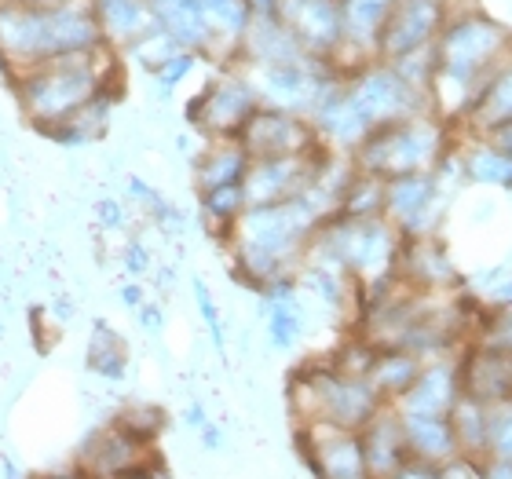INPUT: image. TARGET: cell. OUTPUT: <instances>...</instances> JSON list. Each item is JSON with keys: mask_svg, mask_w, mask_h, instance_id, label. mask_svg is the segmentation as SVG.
I'll return each mask as SVG.
<instances>
[{"mask_svg": "<svg viewBox=\"0 0 512 479\" xmlns=\"http://www.w3.org/2000/svg\"><path fill=\"white\" fill-rule=\"evenodd\" d=\"M509 55L512 33L483 4L450 8V19L436 41V81L428 96L432 114L458 128Z\"/></svg>", "mask_w": 512, "mask_h": 479, "instance_id": "1", "label": "cell"}, {"mask_svg": "<svg viewBox=\"0 0 512 479\" xmlns=\"http://www.w3.org/2000/svg\"><path fill=\"white\" fill-rule=\"evenodd\" d=\"M322 224L326 216L304 194L275 205H249L227 238L235 282L260 293L271 278L297 275Z\"/></svg>", "mask_w": 512, "mask_h": 479, "instance_id": "2", "label": "cell"}, {"mask_svg": "<svg viewBox=\"0 0 512 479\" xmlns=\"http://www.w3.org/2000/svg\"><path fill=\"white\" fill-rule=\"evenodd\" d=\"M99 48H107V41L85 4L44 8L33 0H0V66L8 81L63 55H88Z\"/></svg>", "mask_w": 512, "mask_h": 479, "instance_id": "3", "label": "cell"}, {"mask_svg": "<svg viewBox=\"0 0 512 479\" xmlns=\"http://www.w3.org/2000/svg\"><path fill=\"white\" fill-rule=\"evenodd\" d=\"M118 74L114 48H99V52L63 55V59L33 66L26 74L11 77V92L19 99L26 121L37 132H48L74 118L77 110H85L110 81H118Z\"/></svg>", "mask_w": 512, "mask_h": 479, "instance_id": "4", "label": "cell"}, {"mask_svg": "<svg viewBox=\"0 0 512 479\" xmlns=\"http://www.w3.org/2000/svg\"><path fill=\"white\" fill-rule=\"evenodd\" d=\"M381 399L363 377H344L330 362H304L289 373V414L293 425L308 428H341V432H363Z\"/></svg>", "mask_w": 512, "mask_h": 479, "instance_id": "5", "label": "cell"}, {"mask_svg": "<svg viewBox=\"0 0 512 479\" xmlns=\"http://www.w3.org/2000/svg\"><path fill=\"white\" fill-rule=\"evenodd\" d=\"M454 139H458V132L447 121H439L436 114H414L406 121L374 128L355 147L352 165L384 183L399 180V176H414V172H432L439 158L454 147Z\"/></svg>", "mask_w": 512, "mask_h": 479, "instance_id": "6", "label": "cell"}, {"mask_svg": "<svg viewBox=\"0 0 512 479\" xmlns=\"http://www.w3.org/2000/svg\"><path fill=\"white\" fill-rule=\"evenodd\" d=\"M260 103V92L249 81L242 66H224L209 85L191 99V107L183 110L187 125L209 143V139H238L246 121L253 118Z\"/></svg>", "mask_w": 512, "mask_h": 479, "instance_id": "7", "label": "cell"}, {"mask_svg": "<svg viewBox=\"0 0 512 479\" xmlns=\"http://www.w3.org/2000/svg\"><path fill=\"white\" fill-rule=\"evenodd\" d=\"M344 96L370 132L381 125H392V121L414 118V114H432V103L425 96H417L392 66L377 63V59L352 70V74H344Z\"/></svg>", "mask_w": 512, "mask_h": 479, "instance_id": "8", "label": "cell"}, {"mask_svg": "<svg viewBox=\"0 0 512 479\" xmlns=\"http://www.w3.org/2000/svg\"><path fill=\"white\" fill-rule=\"evenodd\" d=\"M450 198L432 172H414L384 183V220L403 238L443 235L450 220Z\"/></svg>", "mask_w": 512, "mask_h": 479, "instance_id": "9", "label": "cell"}, {"mask_svg": "<svg viewBox=\"0 0 512 479\" xmlns=\"http://www.w3.org/2000/svg\"><path fill=\"white\" fill-rule=\"evenodd\" d=\"M450 19L447 0H399L377 37V63H399L439 41Z\"/></svg>", "mask_w": 512, "mask_h": 479, "instance_id": "10", "label": "cell"}, {"mask_svg": "<svg viewBox=\"0 0 512 479\" xmlns=\"http://www.w3.org/2000/svg\"><path fill=\"white\" fill-rule=\"evenodd\" d=\"M238 143L246 147L249 161H271V158H300V154H315L322 147L319 132L308 118L289 114V110L260 107L246 121Z\"/></svg>", "mask_w": 512, "mask_h": 479, "instance_id": "11", "label": "cell"}, {"mask_svg": "<svg viewBox=\"0 0 512 479\" xmlns=\"http://www.w3.org/2000/svg\"><path fill=\"white\" fill-rule=\"evenodd\" d=\"M293 443L311 479H374L366 469L359 432L293 425Z\"/></svg>", "mask_w": 512, "mask_h": 479, "instance_id": "12", "label": "cell"}, {"mask_svg": "<svg viewBox=\"0 0 512 479\" xmlns=\"http://www.w3.org/2000/svg\"><path fill=\"white\" fill-rule=\"evenodd\" d=\"M154 450L128 436L121 425L107 421V425L92 428L85 436V443L77 447L74 469L85 479H121V476H128V472L143 469Z\"/></svg>", "mask_w": 512, "mask_h": 479, "instance_id": "13", "label": "cell"}, {"mask_svg": "<svg viewBox=\"0 0 512 479\" xmlns=\"http://www.w3.org/2000/svg\"><path fill=\"white\" fill-rule=\"evenodd\" d=\"M326 150L330 147H319L315 154H300V158L253 161L246 180H242L249 205H275L308 194V187L315 183V172H319L322 158H326Z\"/></svg>", "mask_w": 512, "mask_h": 479, "instance_id": "14", "label": "cell"}, {"mask_svg": "<svg viewBox=\"0 0 512 479\" xmlns=\"http://www.w3.org/2000/svg\"><path fill=\"white\" fill-rule=\"evenodd\" d=\"M395 275L417 293H454V289H461V278H465L458 271V264H454L447 231L428 238H403V253H399Z\"/></svg>", "mask_w": 512, "mask_h": 479, "instance_id": "15", "label": "cell"}, {"mask_svg": "<svg viewBox=\"0 0 512 479\" xmlns=\"http://www.w3.org/2000/svg\"><path fill=\"white\" fill-rule=\"evenodd\" d=\"M461 392L483 406L512 399V355L494 344L472 341L458 352Z\"/></svg>", "mask_w": 512, "mask_h": 479, "instance_id": "16", "label": "cell"}, {"mask_svg": "<svg viewBox=\"0 0 512 479\" xmlns=\"http://www.w3.org/2000/svg\"><path fill=\"white\" fill-rule=\"evenodd\" d=\"M461 370L458 355H443V359H428L410 384V392L395 403L399 414L414 417H450V410L461 403Z\"/></svg>", "mask_w": 512, "mask_h": 479, "instance_id": "17", "label": "cell"}, {"mask_svg": "<svg viewBox=\"0 0 512 479\" xmlns=\"http://www.w3.org/2000/svg\"><path fill=\"white\" fill-rule=\"evenodd\" d=\"M399 0H341L344 11V52L337 59L341 74H352L359 66L377 59V37Z\"/></svg>", "mask_w": 512, "mask_h": 479, "instance_id": "18", "label": "cell"}, {"mask_svg": "<svg viewBox=\"0 0 512 479\" xmlns=\"http://www.w3.org/2000/svg\"><path fill=\"white\" fill-rule=\"evenodd\" d=\"M88 8L96 15L107 48H114V52H118V48L136 52L150 33H158L154 0H92Z\"/></svg>", "mask_w": 512, "mask_h": 479, "instance_id": "19", "label": "cell"}, {"mask_svg": "<svg viewBox=\"0 0 512 479\" xmlns=\"http://www.w3.org/2000/svg\"><path fill=\"white\" fill-rule=\"evenodd\" d=\"M359 443H363V458L366 469L374 479H388L392 472H399L410 458V447H406L403 436V421H399V410L395 406H381L374 414V421L359 432Z\"/></svg>", "mask_w": 512, "mask_h": 479, "instance_id": "20", "label": "cell"}, {"mask_svg": "<svg viewBox=\"0 0 512 479\" xmlns=\"http://www.w3.org/2000/svg\"><path fill=\"white\" fill-rule=\"evenodd\" d=\"M118 99H121V85L118 81H110V85L103 88V92H99L85 110H77L70 121L48 128V132H41V136L52 139V143H59V147H70V150L92 147V143H99V139L107 136L110 114H114V107H118Z\"/></svg>", "mask_w": 512, "mask_h": 479, "instance_id": "21", "label": "cell"}, {"mask_svg": "<svg viewBox=\"0 0 512 479\" xmlns=\"http://www.w3.org/2000/svg\"><path fill=\"white\" fill-rule=\"evenodd\" d=\"M198 8H202L209 37H213V52L209 55L224 59V63H238L242 41L253 26L249 0H198Z\"/></svg>", "mask_w": 512, "mask_h": 479, "instance_id": "22", "label": "cell"}, {"mask_svg": "<svg viewBox=\"0 0 512 479\" xmlns=\"http://www.w3.org/2000/svg\"><path fill=\"white\" fill-rule=\"evenodd\" d=\"M154 19H158V30L180 52H194L202 59L213 52V37H209L198 0H154Z\"/></svg>", "mask_w": 512, "mask_h": 479, "instance_id": "23", "label": "cell"}, {"mask_svg": "<svg viewBox=\"0 0 512 479\" xmlns=\"http://www.w3.org/2000/svg\"><path fill=\"white\" fill-rule=\"evenodd\" d=\"M505 121H512V55L494 70V77L480 92V99L472 103V110L454 132L465 139H480L483 132L505 125Z\"/></svg>", "mask_w": 512, "mask_h": 479, "instance_id": "24", "label": "cell"}, {"mask_svg": "<svg viewBox=\"0 0 512 479\" xmlns=\"http://www.w3.org/2000/svg\"><path fill=\"white\" fill-rule=\"evenodd\" d=\"M249 154L238 139H209L202 154L194 158V191H216L227 183H242L249 172Z\"/></svg>", "mask_w": 512, "mask_h": 479, "instance_id": "25", "label": "cell"}, {"mask_svg": "<svg viewBox=\"0 0 512 479\" xmlns=\"http://www.w3.org/2000/svg\"><path fill=\"white\" fill-rule=\"evenodd\" d=\"M399 421H403L406 447H410V458H414V461H428V465H447V461L461 458V454H458V439H454V428H450V417L399 414Z\"/></svg>", "mask_w": 512, "mask_h": 479, "instance_id": "26", "label": "cell"}, {"mask_svg": "<svg viewBox=\"0 0 512 479\" xmlns=\"http://www.w3.org/2000/svg\"><path fill=\"white\" fill-rule=\"evenodd\" d=\"M461 143V169H465V187L472 191H502L512 198V158L487 147L483 139H465Z\"/></svg>", "mask_w": 512, "mask_h": 479, "instance_id": "27", "label": "cell"}, {"mask_svg": "<svg viewBox=\"0 0 512 479\" xmlns=\"http://www.w3.org/2000/svg\"><path fill=\"white\" fill-rule=\"evenodd\" d=\"M85 370L96 373L99 381H110V384L128 381V370H132L128 344L107 319L92 322V337H88V348H85Z\"/></svg>", "mask_w": 512, "mask_h": 479, "instance_id": "28", "label": "cell"}, {"mask_svg": "<svg viewBox=\"0 0 512 479\" xmlns=\"http://www.w3.org/2000/svg\"><path fill=\"white\" fill-rule=\"evenodd\" d=\"M425 359H417L414 352H403V348H381L377 352L374 370H370V388L377 392L384 406H395L410 392V384L417 381V373H421Z\"/></svg>", "mask_w": 512, "mask_h": 479, "instance_id": "29", "label": "cell"}, {"mask_svg": "<svg viewBox=\"0 0 512 479\" xmlns=\"http://www.w3.org/2000/svg\"><path fill=\"white\" fill-rule=\"evenodd\" d=\"M450 428L458 439V454L472 461H487V436H491V414L487 406L461 395V403L450 410Z\"/></svg>", "mask_w": 512, "mask_h": 479, "instance_id": "30", "label": "cell"}, {"mask_svg": "<svg viewBox=\"0 0 512 479\" xmlns=\"http://www.w3.org/2000/svg\"><path fill=\"white\" fill-rule=\"evenodd\" d=\"M264 315V330H267V344L275 348V352H293L304 337V308H300V300H278V304H264L260 308Z\"/></svg>", "mask_w": 512, "mask_h": 479, "instance_id": "31", "label": "cell"}, {"mask_svg": "<svg viewBox=\"0 0 512 479\" xmlns=\"http://www.w3.org/2000/svg\"><path fill=\"white\" fill-rule=\"evenodd\" d=\"M110 421H114V425H121L128 436L139 439V443H143V447H150V450L158 447L161 432L169 428V414H165L158 403H128V406H121Z\"/></svg>", "mask_w": 512, "mask_h": 479, "instance_id": "32", "label": "cell"}, {"mask_svg": "<svg viewBox=\"0 0 512 479\" xmlns=\"http://www.w3.org/2000/svg\"><path fill=\"white\" fill-rule=\"evenodd\" d=\"M337 216H352V220H374V216H384V180L355 169L352 183H348V191H344V198H341Z\"/></svg>", "mask_w": 512, "mask_h": 479, "instance_id": "33", "label": "cell"}, {"mask_svg": "<svg viewBox=\"0 0 512 479\" xmlns=\"http://www.w3.org/2000/svg\"><path fill=\"white\" fill-rule=\"evenodd\" d=\"M377 352H381V348H374L366 337L352 333V337H344V341L337 344L330 355H326V362H330L333 370H341L344 377H363V381H366V377H370V370H374Z\"/></svg>", "mask_w": 512, "mask_h": 479, "instance_id": "34", "label": "cell"}, {"mask_svg": "<svg viewBox=\"0 0 512 479\" xmlns=\"http://www.w3.org/2000/svg\"><path fill=\"white\" fill-rule=\"evenodd\" d=\"M191 293H194V304H198V315H202V322H205V330H209V341H213L216 355H227L224 315H220V308H216L213 286H209L202 275H194L191 278Z\"/></svg>", "mask_w": 512, "mask_h": 479, "instance_id": "35", "label": "cell"}, {"mask_svg": "<svg viewBox=\"0 0 512 479\" xmlns=\"http://www.w3.org/2000/svg\"><path fill=\"white\" fill-rule=\"evenodd\" d=\"M491 436H487V461H512V399L487 406Z\"/></svg>", "mask_w": 512, "mask_h": 479, "instance_id": "36", "label": "cell"}, {"mask_svg": "<svg viewBox=\"0 0 512 479\" xmlns=\"http://www.w3.org/2000/svg\"><path fill=\"white\" fill-rule=\"evenodd\" d=\"M202 63V55H194V52H172L165 63H158L154 70H150V77L158 81L161 92H176V88L187 81V77L194 74V66Z\"/></svg>", "mask_w": 512, "mask_h": 479, "instance_id": "37", "label": "cell"}, {"mask_svg": "<svg viewBox=\"0 0 512 479\" xmlns=\"http://www.w3.org/2000/svg\"><path fill=\"white\" fill-rule=\"evenodd\" d=\"M476 341L494 344V348H502V352L512 355V308L498 311V315H487V311H483V326H480V337H476Z\"/></svg>", "mask_w": 512, "mask_h": 479, "instance_id": "38", "label": "cell"}, {"mask_svg": "<svg viewBox=\"0 0 512 479\" xmlns=\"http://www.w3.org/2000/svg\"><path fill=\"white\" fill-rule=\"evenodd\" d=\"M96 220L107 235H121V231H128L125 202H118V198H103V202H96Z\"/></svg>", "mask_w": 512, "mask_h": 479, "instance_id": "39", "label": "cell"}, {"mask_svg": "<svg viewBox=\"0 0 512 479\" xmlns=\"http://www.w3.org/2000/svg\"><path fill=\"white\" fill-rule=\"evenodd\" d=\"M121 264H125V271L132 278H143L150 275V267H154V256H150V249L139 238H128L125 249H121Z\"/></svg>", "mask_w": 512, "mask_h": 479, "instance_id": "40", "label": "cell"}, {"mask_svg": "<svg viewBox=\"0 0 512 479\" xmlns=\"http://www.w3.org/2000/svg\"><path fill=\"white\" fill-rule=\"evenodd\" d=\"M439 479H483V461L454 458L447 465H439Z\"/></svg>", "mask_w": 512, "mask_h": 479, "instance_id": "41", "label": "cell"}, {"mask_svg": "<svg viewBox=\"0 0 512 479\" xmlns=\"http://www.w3.org/2000/svg\"><path fill=\"white\" fill-rule=\"evenodd\" d=\"M136 319L150 337H161V330H165V308H161L158 300H147V304L136 311Z\"/></svg>", "mask_w": 512, "mask_h": 479, "instance_id": "42", "label": "cell"}, {"mask_svg": "<svg viewBox=\"0 0 512 479\" xmlns=\"http://www.w3.org/2000/svg\"><path fill=\"white\" fill-rule=\"evenodd\" d=\"M483 143L487 147H494L498 154H505V158H512V121H505V125L491 128V132H483Z\"/></svg>", "mask_w": 512, "mask_h": 479, "instance_id": "43", "label": "cell"}, {"mask_svg": "<svg viewBox=\"0 0 512 479\" xmlns=\"http://www.w3.org/2000/svg\"><path fill=\"white\" fill-rule=\"evenodd\" d=\"M388 479H439V465H428V461H406L403 469L392 472Z\"/></svg>", "mask_w": 512, "mask_h": 479, "instance_id": "44", "label": "cell"}, {"mask_svg": "<svg viewBox=\"0 0 512 479\" xmlns=\"http://www.w3.org/2000/svg\"><path fill=\"white\" fill-rule=\"evenodd\" d=\"M209 421H213V417H209V410H205L202 399H191V403L183 406V425L191 428V432H202Z\"/></svg>", "mask_w": 512, "mask_h": 479, "instance_id": "45", "label": "cell"}, {"mask_svg": "<svg viewBox=\"0 0 512 479\" xmlns=\"http://www.w3.org/2000/svg\"><path fill=\"white\" fill-rule=\"evenodd\" d=\"M198 443H202V450H209V454H220V450L227 447V436H224V425H216V421H209V425L198 432Z\"/></svg>", "mask_w": 512, "mask_h": 479, "instance_id": "46", "label": "cell"}, {"mask_svg": "<svg viewBox=\"0 0 512 479\" xmlns=\"http://www.w3.org/2000/svg\"><path fill=\"white\" fill-rule=\"evenodd\" d=\"M118 297H121V304H125V308L139 311L143 304H147V289H143V282H139V278H132V282H125V286L118 289Z\"/></svg>", "mask_w": 512, "mask_h": 479, "instance_id": "47", "label": "cell"}, {"mask_svg": "<svg viewBox=\"0 0 512 479\" xmlns=\"http://www.w3.org/2000/svg\"><path fill=\"white\" fill-rule=\"evenodd\" d=\"M147 476L150 479H176V472H172L169 461H165L158 450H154V454H150V461H147Z\"/></svg>", "mask_w": 512, "mask_h": 479, "instance_id": "48", "label": "cell"}, {"mask_svg": "<svg viewBox=\"0 0 512 479\" xmlns=\"http://www.w3.org/2000/svg\"><path fill=\"white\" fill-rule=\"evenodd\" d=\"M483 479H512V461H483Z\"/></svg>", "mask_w": 512, "mask_h": 479, "instance_id": "49", "label": "cell"}, {"mask_svg": "<svg viewBox=\"0 0 512 479\" xmlns=\"http://www.w3.org/2000/svg\"><path fill=\"white\" fill-rule=\"evenodd\" d=\"M52 315H55V319H74V300H70V297H59V300H55V304H52Z\"/></svg>", "mask_w": 512, "mask_h": 479, "instance_id": "50", "label": "cell"}, {"mask_svg": "<svg viewBox=\"0 0 512 479\" xmlns=\"http://www.w3.org/2000/svg\"><path fill=\"white\" fill-rule=\"evenodd\" d=\"M0 465H4V479H22L19 465H15V461H11V458H4V461H0Z\"/></svg>", "mask_w": 512, "mask_h": 479, "instance_id": "51", "label": "cell"}, {"mask_svg": "<svg viewBox=\"0 0 512 479\" xmlns=\"http://www.w3.org/2000/svg\"><path fill=\"white\" fill-rule=\"evenodd\" d=\"M33 4H44V8H70V4H85V0H33Z\"/></svg>", "mask_w": 512, "mask_h": 479, "instance_id": "52", "label": "cell"}, {"mask_svg": "<svg viewBox=\"0 0 512 479\" xmlns=\"http://www.w3.org/2000/svg\"><path fill=\"white\" fill-rule=\"evenodd\" d=\"M172 275H176L172 267H161V271H158V286H161V289H169V286H172Z\"/></svg>", "mask_w": 512, "mask_h": 479, "instance_id": "53", "label": "cell"}, {"mask_svg": "<svg viewBox=\"0 0 512 479\" xmlns=\"http://www.w3.org/2000/svg\"><path fill=\"white\" fill-rule=\"evenodd\" d=\"M121 479H150L147 476V465H143V469H136V472H128V476H121Z\"/></svg>", "mask_w": 512, "mask_h": 479, "instance_id": "54", "label": "cell"}, {"mask_svg": "<svg viewBox=\"0 0 512 479\" xmlns=\"http://www.w3.org/2000/svg\"><path fill=\"white\" fill-rule=\"evenodd\" d=\"M450 8H465V4H480V0H447Z\"/></svg>", "mask_w": 512, "mask_h": 479, "instance_id": "55", "label": "cell"}, {"mask_svg": "<svg viewBox=\"0 0 512 479\" xmlns=\"http://www.w3.org/2000/svg\"><path fill=\"white\" fill-rule=\"evenodd\" d=\"M0 337H4V319H0Z\"/></svg>", "mask_w": 512, "mask_h": 479, "instance_id": "56", "label": "cell"}]
</instances>
